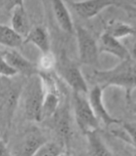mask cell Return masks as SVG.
I'll list each match as a JSON object with an SVG mask.
<instances>
[{
	"instance_id": "cell-3",
	"label": "cell",
	"mask_w": 136,
	"mask_h": 156,
	"mask_svg": "<svg viewBox=\"0 0 136 156\" xmlns=\"http://www.w3.org/2000/svg\"><path fill=\"white\" fill-rule=\"evenodd\" d=\"M24 94V113L28 120L34 122L43 121V104L45 91L43 80L39 73L28 77Z\"/></svg>"
},
{
	"instance_id": "cell-16",
	"label": "cell",
	"mask_w": 136,
	"mask_h": 156,
	"mask_svg": "<svg viewBox=\"0 0 136 156\" xmlns=\"http://www.w3.org/2000/svg\"><path fill=\"white\" fill-rule=\"evenodd\" d=\"M52 6L53 15H55V18L59 27L66 33L74 32L75 27L66 3L59 1V0H55L52 2Z\"/></svg>"
},
{
	"instance_id": "cell-20",
	"label": "cell",
	"mask_w": 136,
	"mask_h": 156,
	"mask_svg": "<svg viewBox=\"0 0 136 156\" xmlns=\"http://www.w3.org/2000/svg\"><path fill=\"white\" fill-rule=\"evenodd\" d=\"M56 58L53 54L49 51L47 53H42L36 63L39 73H51L56 67Z\"/></svg>"
},
{
	"instance_id": "cell-2",
	"label": "cell",
	"mask_w": 136,
	"mask_h": 156,
	"mask_svg": "<svg viewBox=\"0 0 136 156\" xmlns=\"http://www.w3.org/2000/svg\"><path fill=\"white\" fill-rule=\"evenodd\" d=\"M22 86L19 81L13 80H2L0 83V123L5 133L11 128L15 111L22 94Z\"/></svg>"
},
{
	"instance_id": "cell-9",
	"label": "cell",
	"mask_w": 136,
	"mask_h": 156,
	"mask_svg": "<svg viewBox=\"0 0 136 156\" xmlns=\"http://www.w3.org/2000/svg\"><path fill=\"white\" fill-rule=\"evenodd\" d=\"M78 16L84 20H90L99 13L112 6H121V2L114 0H93V1H70L67 2Z\"/></svg>"
},
{
	"instance_id": "cell-29",
	"label": "cell",
	"mask_w": 136,
	"mask_h": 156,
	"mask_svg": "<svg viewBox=\"0 0 136 156\" xmlns=\"http://www.w3.org/2000/svg\"><path fill=\"white\" fill-rule=\"evenodd\" d=\"M134 156H136V153H135V154H134Z\"/></svg>"
},
{
	"instance_id": "cell-14",
	"label": "cell",
	"mask_w": 136,
	"mask_h": 156,
	"mask_svg": "<svg viewBox=\"0 0 136 156\" xmlns=\"http://www.w3.org/2000/svg\"><path fill=\"white\" fill-rule=\"evenodd\" d=\"M48 140L46 135L43 132L33 127L28 130L24 135L22 141V156H34L37 150L45 144Z\"/></svg>"
},
{
	"instance_id": "cell-27",
	"label": "cell",
	"mask_w": 136,
	"mask_h": 156,
	"mask_svg": "<svg viewBox=\"0 0 136 156\" xmlns=\"http://www.w3.org/2000/svg\"><path fill=\"white\" fill-rule=\"evenodd\" d=\"M131 5H132V6H134V8L136 9V1H134V2H131Z\"/></svg>"
},
{
	"instance_id": "cell-12",
	"label": "cell",
	"mask_w": 136,
	"mask_h": 156,
	"mask_svg": "<svg viewBox=\"0 0 136 156\" xmlns=\"http://www.w3.org/2000/svg\"><path fill=\"white\" fill-rule=\"evenodd\" d=\"M52 118H53V129L61 140V145L67 146L71 138V122L68 105H60Z\"/></svg>"
},
{
	"instance_id": "cell-5",
	"label": "cell",
	"mask_w": 136,
	"mask_h": 156,
	"mask_svg": "<svg viewBox=\"0 0 136 156\" xmlns=\"http://www.w3.org/2000/svg\"><path fill=\"white\" fill-rule=\"evenodd\" d=\"M58 73L66 84L69 86L73 93L87 95L89 94V87L84 75L75 62L67 58L65 54L61 55L58 63H56Z\"/></svg>"
},
{
	"instance_id": "cell-15",
	"label": "cell",
	"mask_w": 136,
	"mask_h": 156,
	"mask_svg": "<svg viewBox=\"0 0 136 156\" xmlns=\"http://www.w3.org/2000/svg\"><path fill=\"white\" fill-rule=\"evenodd\" d=\"M24 43H31L36 46L41 53L51 51L50 35L48 29L42 26H35L31 27L30 31L24 38Z\"/></svg>"
},
{
	"instance_id": "cell-22",
	"label": "cell",
	"mask_w": 136,
	"mask_h": 156,
	"mask_svg": "<svg viewBox=\"0 0 136 156\" xmlns=\"http://www.w3.org/2000/svg\"><path fill=\"white\" fill-rule=\"evenodd\" d=\"M17 74L18 72L7 62L3 56L2 51H0V76L4 78H13Z\"/></svg>"
},
{
	"instance_id": "cell-13",
	"label": "cell",
	"mask_w": 136,
	"mask_h": 156,
	"mask_svg": "<svg viewBox=\"0 0 136 156\" xmlns=\"http://www.w3.org/2000/svg\"><path fill=\"white\" fill-rule=\"evenodd\" d=\"M11 11V27L24 39L30 31L31 27L23 2L16 1Z\"/></svg>"
},
{
	"instance_id": "cell-25",
	"label": "cell",
	"mask_w": 136,
	"mask_h": 156,
	"mask_svg": "<svg viewBox=\"0 0 136 156\" xmlns=\"http://www.w3.org/2000/svg\"><path fill=\"white\" fill-rule=\"evenodd\" d=\"M130 53V57H131V60L132 61H136V40L134 41L133 45H132V49H131Z\"/></svg>"
},
{
	"instance_id": "cell-10",
	"label": "cell",
	"mask_w": 136,
	"mask_h": 156,
	"mask_svg": "<svg viewBox=\"0 0 136 156\" xmlns=\"http://www.w3.org/2000/svg\"><path fill=\"white\" fill-rule=\"evenodd\" d=\"M97 43H98L99 53H107L109 55L118 58L121 62L132 61L128 49L120 40L111 36L106 31L101 34Z\"/></svg>"
},
{
	"instance_id": "cell-11",
	"label": "cell",
	"mask_w": 136,
	"mask_h": 156,
	"mask_svg": "<svg viewBox=\"0 0 136 156\" xmlns=\"http://www.w3.org/2000/svg\"><path fill=\"white\" fill-rule=\"evenodd\" d=\"M2 53L5 60L18 72V74L19 73L24 77L28 78L39 73L36 63L27 60L25 57H23L16 49H9V50H6Z\"/></svg>"
},
{
	"instance_id": "cell-4",
	"label": "cell",
	"mask_w": 136,
	"mask_h": 156,
	"mask_svg": "<svg viewBox=\"0 0 136 156\" xmlns=\"http://www.w3.org/2000/svg\"><path fill=\"white\" fill-rule=\"evenodd\" d=\"M73 108L76 123L84 135L92 131H98L100 122L96 118L93 110L85 95L73 93Z\"/></svg>"
},
{
	"instance_id": "cell-7",
	"label": "cell",
	"mask_w": 136,
	"mask_h": 156,
	"mask_svg": "<svg viewBox=\"0 0 136 156\" xmlns=\"http://www.w3.org/2000/svg\"><path fill=\"white\" fill-rule=\"evenodd\" d=\"M39 74L43 80L44 91H45L43 104V120H45L52 118L59 108L61 105V95L56 81L51 73H39Z\"/></svg>"
},
{
	"instance_id": "cell-8",
	"label": "cell",
	"mask_w": 136,
	"mask_h": 156,
	"mask_svg": "<svg viewBox=\"0 0 136 156\" xmlns=\"http://www.w3.org/2000/svg\"><path fill=\"white\" fill-rule=\"evenodd\" d=\"M103 89L98 85H94L89 91V102L91 106V109L93 110L96 118L98 119L100 123L109 127L112 125L121 124V120L115 118L112 116L109 111L107 110L103 101Z\"/></svg>"
},
{
	"instance_id": "cell-18",
	"label": "cell",
	"mask_w": 136,
	"mask_h": 156,
	"mask_svg": "<svg viewBox=\"0 0 136 156\" xmlns=\"http://www.w3.org/2000/svg\"><path fill=\"white\" fill-rule=\"evenodd\" d=\"M24 43V39L19 35L11 27L0 23V45L9 49H17Z\"/></svg>"
},
{
	"instance_id": "cell-19",
	"label": "cell",
	"mask_w": 136,
	"mask_h": 156,
	"mask_svg": "<svg viewBox=\"0 0 136 156\" xmlns=\"http://www.w3.org/2000/svg\"><path fill=\"white\" fill-rule=\"evenodd\" d=\"M105 31L107 33H109L111 36H113L114 38L120 40L121 38L128 37V36L136 34V28L126 23L115 22L113 23L109 24Z\"/></svg>"
},
{
	"instance_id": "cell-23",
	"label": "cell",
	"mask_w": 136,
	"mask_h": 156,
	"mask_svg": "<svg viewBox=\"0 0 136 156\" xmlns=\"http://www.w3.org/2000/svg\"><path fill=\"white\" fill-rule=\"evenodd\" d=\"M123 129L126 134V141L136 147V126L126 122H121Z\"/></svg>"
},
{
	"instance_id": "cell-26",
	"label": "cell",
	"mask_w": 136,
	"mask_h": 156,
	"mask_svg": "<svg viewBox=\"0 0 136 156\" xmlns=\"http://www.w3.org/2000/svg\"><path fill=\"white\" fill-rule=\"evenodd\" d=\"M131 113L136 114V102L131 105Z\"/></svg>"
},
{
	"instance_id": "cell-24",
	"label": "cell",
	"mask_w": 136,
	"mask_h": 156,
	"mask_svg": "<svg viewBox=\"0 0 136 156\" xmlns=\"http://www.w3.org/2000/svg\"><path fill=\"white\" fill-rule=\"evenodd\" d=\"M0 156H11L10 150L7 147L6 140H4L1 136H0Z\"/></svg>"
},
{
	"instance_id": "cell-21",
	"label": "cell",
	"mask_w": 136,
	"mask_h": 156,
	"mask_svg": "<svg viewBox=\"0 0 136 156\" xmlns=\"http://www.w3.org/2000/svg\"><path fill=\"white\" fill-rule=\"evenodd\" d=\"M62 153V145L55 141H47L43 144L34 156H59Z\"/></svg>"
},
{
	"instance_id": "cell-28",
	"label": "cell",
	"mask_w": 136,
	"mask_h": 156,
	"mask_svg": "<svg viewBox=\"0 0 136 156\" xmlns=\"http://www.w3.org/2000/svg\"><path fill=\"white\" fill-rule=\"evenodd\" d=\"M59 156H69V155H68L67 153H63V152H62Z\"/></svg>"
},
{
	"instance_id": "cell-1",
	"label": "cell",
	"mask_w": 136,
	"mask_h": 156,
	"mask_svg": "<svg viewBox=\"0 0 136 156\" xmlns=\"http://www.w3.org/2000/svg\"><path fill=\"white\" fill-rule=\"evenodd\" d=\"M92 80L103 90L110 86L123 88L129 97L130 93L136 89V66L132 61H126L112 69L94 70Z\"/></svg>"
},
{
	"instance_id": "cell-6",
	"label": "cell",
	"mask_w": 136,
	"mask_h": 156,
	"mask_svg": "<svg viewBox=\"0 0 136 156\" xmlns=\"http://www.w3.org/2000/svg\"><path fill=\"white\" fill-rule=\"evenodd\" d=\"M75 30L77 34L80 62L90 66L97 65L100 53L98 50V43L95 40V38L87 29L80 26L76 27Z\"/></svg>"
},
{
	"instance_id": "cell-17",
	"label": "cell",
	"mask_w": 136,
	"mask_h": 156,
	"mask_svg": "<svg viewBox=\"0 0 136 156\" xmlns=\"http://www.w3.org/2000/svg\"><path fill=\"white\" fill-rule=\"evenodd\" d=\"M89 144V149L91 156H114L107 147L103 140L98 134V131H92L86 135Z\"/></svg>"
}]
</instances>
